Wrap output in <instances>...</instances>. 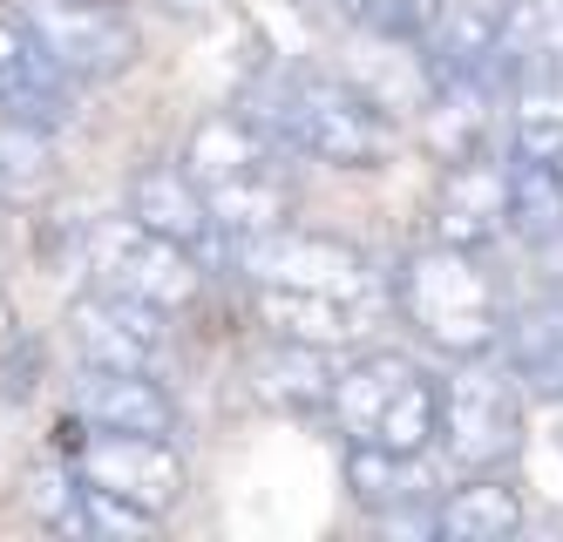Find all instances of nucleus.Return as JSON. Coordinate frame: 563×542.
<instances>
[{
	"label": "nucleus",
	"mask_w": 563,
	"mask_h": 542,
	"mask_svg": "<svg viewBox=\"0 0 563 542\" xmlns=\"http://www.w3.org/2000/svg\"><path fill=\"white\" fill-rule=\"evenodd\" d=\"M75 475L102 495H123V502L150 509L156 522H164L190 488L184 454L170 447V434H89L75 447Z\"/></svg>",
	"instance_id": "obj_8"
},
{
	"label": "nucleus",
	"mask_w": 563,
	"mask_h": 542,
	"mask_svg": "<svg viewBox=\"0 0 563 542\" xmlns=\"http://www.w3.org/2000/svg\"><path fill=\"white\" fill-rule=\"evenodd\" d=\"M0 109L34 130H62L75 115V75L55 62L27 14H0Z\"/></svg>",
	"instance_id": "obj_11"
},
{
	"label": "nucleus",
	"mask_w": 563,
	"mask_h": 542,
	"mask_svg": "<svg viewBox=\"0 0 563 542\" xmlns=\"http://www.w3.org/2000/svg\"><path fill=\"white\" fill-rule=\"evenodd\" d=\"M82 252H89L96 285L130 291V299H143V306H156V312H190L197 291H205V258H197L190 244L150 231V224L130 218V211H123V218H102V224L82 237Z\"/></svg>",
	"instance_id": "obj_6"
},
{
	"label": "nucleus",
	"mask_w": 563,
	"mask_h": 542,
	"mask_svg": "<svg viewBox=\"0 0 563 542\" xmlns=\"http://www.w3.org/2000/svg\"><path fill=\"white\" fill-rule=\"evenodd\" d=\"M509 156H537L563 170V68L522 75L509 96Z\"/></svg>",
	"instance_id": "obj_21"
},
{
	"label": "nucleus",
	"mask_w": 563,
	"mask_h": 542,
	"mask_svg": "<svg viewBox=\"0 0 563 542\" xmlns=\"http://www.w3.org/2000/svg\"><path fill=\"white\" fill-rule=\"evenodd\" d=\"M522 380L496 360H462L441 387V454L462 475H496L522 454Z\"/></svg>",
	"instance_id": "obj_5"
},
{
	"label": "nucleus",
	"mask_w": 563,
	"mask_h": 542,
	"mask_svg": "<svg viewBox=\"0 0 563 542\" xmlns=\"http://www.w3.org/2000/svg\"><path fill=\"white\" fill-rule=\"evenodd\" d=\"M503 96L489 89H428V122H421V143L441 156V163H475L489 156L496 143V109Z\"/></svg>",
	"instance_id": "obj_19"
},
{
	"label": "nucleus",
	"mask_w": 563,
	"mask_h": 542,
	"mask_svg": "<svg viewBox=\"0 0 563 542\" xmlns=\"http://www.w3.org/2000/svg\"><path fill=\"white\" fill-rule=\"evenodd\" d=\"M245 387H252V400L272 407V413H292V421H333V387H340V373L327 366V346L272 332V346H258L252 366H245Z\"/></svg>",
	"instance_id": "obj_13"
},
{
	"label": "nucleus",
	"mask_w": 563,
	"mask_h": 542,
	"mask_svg": "<svg viewBox=\"0 0 563 542\" xmlns=\"http://www.w3.org/2000/svg\"><path fill=\"white\" fill-rule=\"evenodd\" d=\"M170 312H156L130 291H82L68 306V346L82 366H109V373H164L170 360Z\"/></svg>",
	"instance_id": "obj_7"
},
{
	"label": "nucleus",
	"mask_w": 563,
	"mask_h": 542,
	"mask_svg": "<svg viewBox=\"0 0 563 542\" xmlns=\"http://www.w3.org/2000/svg\"><path fill=\"white\" fill-rule=\"evenodd\" d=\"M48 184V130L0 109V197H27Z\"/></svg>",
	"instance_id": "obj_25"
},
{
	"label": "nucleus",
	"mask_w": 563,
	"mask_h": 542,
	"mask_svg": "<svg viewBox=\"0 0 563 542\" xmlns=\"http://www.w3.org/2000/svg\"><path fill=\"white\" fill-rule=\"evenodd\" d=\"M238 272L252 278V291H292V299H346L380 312V272L360 244L333 231H265L238 244Z\"/></svg>",
	"instance_id": "obj_4"
},
{
	"label": "nucleus",
	"mask_w": 563,
	"mask_h": 542,
	"mask_svg": "<svg viewBox=\"0 0 563 542\" xmlns=\"http://www.w3.org/2000/svg\"><path fill=\"white\" fill-rule=\"evenodd\" d=\"M503 366L522 380V394H530V400L563 407V299H530V306L509 312Z\"/></svg>",
	"instance_id": "obj_16"
},
{
	"label": "nucleus",
	"mask_w": 563,
	"mask_h": 542,
	"mask_svg": "<svg viewBox=\"0 0 563 542\" xmlns=\"http://www.w3.org/2000/svg\"><path fill=\"white\" fill-rule=\"evenodd\" d=\"M27 21L42 27V41L75 81H115L143 55V41L115 0H34Z\"/></svg>",
	"instance_id": "obj_9"
},
{
	"label": "nucleus",
	"mask_w": 563,
	"mask_h": 542,
	"mask_svg": "<svg viewBox=\"0 0 563 542\" xmlns=\"http://www.w3.org/2000/svg\"><path fill=\"white\" fill-rule=\"evenodd\" d=\"M394 306L421 332V346L441 360H496L503 332H509V299L496 265L468 252V244H415L394 272Z\"/></svg>",
	"instance_id": "obj_1"
},
{
	"label": "nucleus",
	"mask_w": 563,
	"mask_h": 542,
	"mask_svg": "<svg viewBox=\"0 0 563 542\" xmlns=\"http://www.w3.org/2000/svg\"><path fill=\"white\" fill-rule=\"evenodd\" d=\"M346 488L367 516L394 522L434 488V475H428V454H400V447H380V441H346Z\"/></svg>",
	"instance_id": "obj_17"
},
{
	"label": "nucleus",
	"mask_w": 563,
	"mask_h": 542,
	"mask_svg": "<svg viewBox=\"0 0 563 542\" xmlns=\"http://www.w3.org/2000/svg\"><path fill=\"white\" fill-rule=\"evenodd\" d=\"M252 109L272 122V136L306 163H327V170H380L394 156V122L387 109L340 81L333 68H278L252 89Z\"/></svg>",
	"instance_id": "obj_2"
},
{
	"label": "nucleus",
	"mask_w": 563,
	"mask_h": 542,
	"mask_svg": "<svg viewBox=\"0 0 563 542\" xmlns=\"http://www.w3.org/2000/svg\"><path fill=\"white\" fill-rule=\"evenodd\" d=\"M258 319L286 340L312 346H353L374 325V306H346V299H292V291H258Z\"/></svg>",
	"instance_id": "obj_22"
},
{
	"label": "nucleus",
	"mask_w": 563,
	"mask_h": 542,
	"mask_svg": "<svg viewBox=\"0 0 563 542\" xmlns=\"http://www.w3.org/2000/svg\"><path fill=\"white\" fill-rule=\"evenodd\" d=\"M286 156L292 150L272 136V122L258 109H211L184 136V170L205 184V197L238 190V184H258V177H278Z\"/></svg>",
	"instance_id": "obj_10"
},
{
	"label": "nucleus",
	"mask_w": 563,
	"mask_h": 542,
	"mask_svg": "<svg viewBox=\"0 0 563 542\" xmlns=\"http://www.w3.org/2000/svg\"><path fill=\"white\" fill-rule=\"evenodd\" d=\"M130 218H143L150 231H164L177 244H190L197 258L218 252V211H211V197L205 184H197L184 163H150V170L130 177Z\"/></svg>",
	"instance_id": "obj_15"
},
{
	"label": "nucleus",
	"mask_w": 563,
	"mask_h": 542,
	"mask_svg": "<svg viewBox=\"0 0 563 542\" xmlns=\"http://www.w3.org/2000/svg\"><path fill=\"white\" fill-rule=\"evenodd\" d=\"M503 34L516 75L563 68V0H503Z\"/></svg>",
	"instance_id": "obj_23"
},
{
	"label": "nucleus",
	"mask_w": 563,
	"mask_h": 542,
	"mask_svg": "<svg viewBox=\"0 0 563 542\" xmlns=\"http://www.w3.org/2000/svg\"><path fill=\"white\" fill-rule=\"evenodd\" d=\"M496 231H509V163H503V170H496L489 156L441 163V184L428 197V237L482 252Z\"/></svg>",
	"instance_id": "obj_12"
},
{
	"label": "nucleus",
	"mask_w": 563,
	"mask_h": 542,
	"mask_svg": "<svg viewBox=\"0 0 563 542\" xmlns=\"http://www.w3.org/2000/svg\"><path fill=\"white\" fill-rule=\"evenodd\" d=\"M0 332H8V291H0Z\"/></svg>",
	"instance_id": "obj_26"
},
{
	"label": "nucleus",
	"mask_w": 563,
	"mask_h": 542,
	"mask_svg": "<svg viewBox=\"0 0 563 542\" xmlns=\"http://www.w3.org/2000/svg\"><path fill=\"white\" fill-rule=\"evenodd\" d=\"M441 387L434 373L408 353H360L340 366L333 387V428L346 441H380L400 454H428L441 441Z\"/></svg>",
	"instance_id": "obj_3"
},
{
	"label": "nucleus",
	"mask_w": 563,
	"mask_h": 542,
	"mask_svg": "<svg viewBox=\"0 0 563 542\" xmlns=\"http://www.w3.org/2000/svg\"><path fill=\"white\" fill-rule=\"evenodd\" d=\"M509 237L522 252L563 244V170L537 156H509Z\"/></svg>",
	"instance_id": "obj_20"
},
{
	"label": "nucleus",
	"mask_w": 563,
	"mask_h": 542,
	"mask_svg": "<svg viewBox=\"0 0 563 542\" xmlns=\"http://www.w3.org/2000/svg\"><path fill=\"white\" fill-rule=\"evenodd\" d=\"M75 421L89 434H177V407L156 373L82 366V380H75Z\"/></svg>",
	"instance_id": "obj_14"
},
{
	"label": "nucleus",
	"mask_w": 563,
	"mask_h": 542,
	"mask_svg": "<svg viewBox=\"0 0 563 542\" xmlns=\"http://www.w3.org/2000/svg\"><path fill=\"white\" fill-rule=\"evenodd\" d=\"M522 529V495L503 475H468L462 488L441 495L434 535L441 542H509Z\"/></svg>",
	"instance_id": "obj_18"
},
{
	"label": "nucleus",
	"mask_w": 563,
	"mask_h": 542,
	"mask_svg": "<svg viewBox=\"0 0 563 542\" xmlns=\"http://www.w3.org/2000/svg\"><path fill=\"white\" fill-rule=\"evenodd\" d=\"M340 8L367 34L400 41V48H421V41L441 27V14H449V0H340Z\"/></svg>",
	"instance_id": "obj_24"
}]
</instances>
